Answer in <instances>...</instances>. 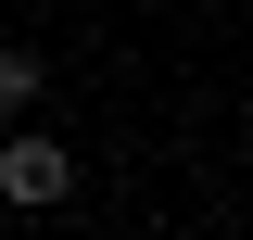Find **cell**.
<instances>
[{"mask_svg":"<svg viewBox=\"0 0 253 240\" xmlns=\"http://www.w3.org/2000/svg\"><path fill=\"white\" fill-rule=\"evenodd\" d=\"M63 190H76V152H63V139H38V126H13V139H0V202L51 215Z\"/></svg>","mask_w":253,"mask_h":240,"instance_id":"obj_1","label":"cell"},{"mask_svg":"<svg viewBox=\"0 0 253 240\" xmlns=\"http://www.w3.org/2000/svg\"><path fill=\"white\" fill-rule=\"evenodd\" d=\"M26 101H38V51H26V38H0V114H26Z\"/></svg>","mask_w":253,"mask_h":240,"instance_id":"obj_2","label":"cell"}]
</instances>
